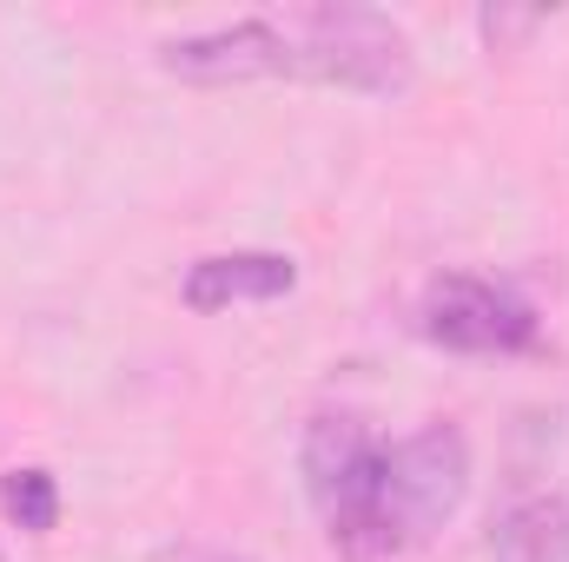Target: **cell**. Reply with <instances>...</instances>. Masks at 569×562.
Segmentation results:
<instances>
[{"label": "cell", "instance_id": "obj_4", "mask_svg": "<svg viewBox=\"0 0 569 562\" xmlns=\"http://www.w3.org/2000/svg\"><path fill=\"white\" fill-rule=\"evenodd\" d=\"M418 331L437 351H457V358H517L543 338V318L510 284L477 279V272H443L425 284Z\"/></svg>", "mask_w": 569, "mask_h": 562}, {"label": "cell", "instance_id": "obj_7", "mask_svg": "<svg viewBox=\"0 0 569 562\" xmlns=\"http://www.w3.org/2000/svg\"><path fill=\"white\" fill-rule=\"evenodd\" d=\"M563 550H569V510L557 496H523L490 530V562H557Z\"/></svg>", "mask_w": 569, "mask_h": 562}, {"label": "cell", "instance_id": "obj_2", "mask_svg": "<svg viewBox=\"0 0 569 562\" xmlns=\"http://www.w3.org/2000/svg\"><path fill=\"white\" fill-rule=\"evenodd\" d=\"M470 496V436L457 423H425L385 443L378 516H371V562L430 543Z\"/></svg>", "mask_w": 569, "mask_h": 562}, {"label": "cell", "instance_id": "obj_10", "mask_svg": "<svg viewBox=\"0 0 569 562\" xmlns=\"http://www.w3.org/2000/svg\"><path fill=\"white\" fill-rule=\"evenodd\" d=\"M199 562H252V556H239V550H212V556H199Z\"/></svg>", "mask_w": 569, "mask_h": 562}, {"label": "cell", "instance_id": "obj_5", "mask_svg": "<svg viewBox=\"0 0 569 562\" xmlns=\"http://www.w3.org/2000/svg\"><path fill=\"white\" fill-rule=\"evenodd\" d=\"M159 73L186 87H246V80H284V27L279 13L266 20H232L206 33L159 40Z\"/></svg>", "mask_w": 569, "mask_h": 562}, {"label": "cell", "instance_id": "obj_3", "mask_svg": "<svg viewBox=\"0 0 569 562\" xmlns=\"http://www.w3.org/2000/svg\"><path fill=\"white\" fill-rule=\"evenodd\" d=\"M305 496L325 523V536L351 562H371V516H378V476H385V443L351 411H318L298 443Z\"/></svg>", "mask_w": 569, "mask_h": 562}, {"label": "cell", "instance_id": "obj_8", "mask_svg": "<svg viewBox=\"0 0 569 562\" xmlns=\"http://www.w3.org/2000/svg\"><path fill=\"white\" fill-rule=\"evenodd\" d=\"M0 503H7V516H13V530H27V536H47V530L60 523V483H53V470H40V463L7 470Z\"/></svg>", "mask_w": 569, "mask_h": 562}, {"label": "cell", "instance_id": "obj_9", "mask_svg": "<svg viewBox=\"0 0 569 562\" xmlns=\"http://www.w3.org/2000/svg\"><path fill=\"white\" fill-rule=\"evenodd\" d=\"M477 27H483V33H490V47H503V40H510V33H530V27H537V13H483V20H477Z\"/></svg>", "mask_w": 569, "mask_h": 562}, {"label": "cell", "instance_id": "obj_1", "mask_svg": "<svg viewBox=\"0 0 569 562\" xmlns=\"http://www.w3.org/2000/svg\"><path fill=\"white\" fill-rule=\"evenodd\" d=\"M279 27H284V80L391 100L418 73L411 33L378 7H345V0L338 7H291V13H279Z\"/></svg>", "mask_w": 569, "mask_h": 562}, {"label": "cell", "instance_id": "obj_6", "mask_svg": "<svg viewBox=\"0 0 569 562\" xmlns=\"http://www.w3.org/2000/svg\"><path fill=\"white\" fill-rule=\"evenodd\" d=\"M298 284V259L291 252H212V259H192L186 265V311L212 318V311H232V304H272Z\"/></svg>", "mask_w": 569, "mask_h": 562}]
</instances>
